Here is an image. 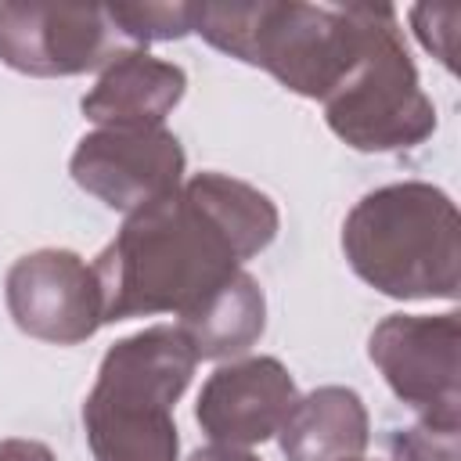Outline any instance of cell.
I'll return each instance as SVG.
<instances>
[{"instance_id": "ba28073f", "label": "cell", "mask_w": 461, "mask_h": 461, "mask_svg": "<svg viewBox=\"0 0 461 461\" xmlns=\"http://www.w3.org/2000/svg\"><path fill=\"white\" fill-rule=\"evenodd\" d=\"M184 166L187 155L166 126H97L68 158L72 180L126 216L173 194L184 184Z\"/></svg>"}, {"instance_id": "4fadbf2b", "label": "cell", "mask_w": 461, "mask_h": 461, "mask_svg": "<svg viewBox=\"0 0 461 461\" xmlns=\"http://www.w3.org/2000/svg\"><path fill=\"white\" fill-rule=\"evenodd\" d=\"M176 328L198 360H234L259 342L267 328V295L249 270H238L223 288L187 310Z\"/></svg>"}, {"instance_id": "277c9868", "label": "cell", "mask_w": 461, "mask_h": 461, "mask_svg": "<svg viewBox=\"0 0 461 461\" xmlns=\"http://www.w3.org/2000/svg\"><path fill=\"white\" fill-rule=\"evenodd\" d=\"M194 349L176 324H151L108 346L83 400L94 461H176L173 407L191 385Z\"/></svg>"}, {"instance_id": "5bb4252c", "label": "cell", "mask_w": 461, "mask_h": 461, "mask_svg": "<svg viewBox=\"0 0 461 461\" xmlns=\"http://www.w3.org/2000/svg\"><path fill=\"white\" fill-rule=\"evenodd\" d=\"M119 32L140 47V43H162V40H184L194 22V4H112L108 7Z\"/></svg>"}, {"instance_id": "e0dca14e", "label": "cell", "mask_w": 461, "mask_h": 461, "mask_svg": "<svg viewBox=\"0 0 461 461\" xmlns=\"http://www.w3.org/2000/svg\"><path fill=\"white\" fill-rule=\"evenodd\" d=\"M0 461H58V457L40 439H18V436H11V439H0Z\"/></svg>"}, {"instance_id": "5b68a950", "label": "cell", "mask_w": 461, "mask_h": 461, "mask_svg": "<svg viewBox=\"0 0 461 461\" xmlns=\"http://www.w3.org/2000/svg\"><path fill=\"white\" fill-rule=\"evenodd\" d=\"M321 104L328 130L357 151H403L436 133V104L421 90L396 7L375 4L357 61Z\"/></svg>"}, {"instance_id": "9c48e42d", "label": "cell", "mask_w": 461, "mask_h": 461, "mask_svg": "<svg viewBox=\"0 0 461 461\" xmlns=\"http://www.w3.org/2000/svg\"><path fill=\"white\" fill-rule=\"evenodd\" d=\"M7 310L18 331L54 346L86 342L101 324V285L68 249H36L7 270Z\"/></svg>"}, {"instance_id": "6da1fadb", "label": "cell", "mask_w": 461, "mask_h": 461, "mask_svg": "<svg viewBox=\"0 0 461 461\" xmlns=\"http://www.w3.org/2000/svg\"><path fill=\"white\" fill-rule=\"evenodd\" d=\"M281 227L274 198L227 173H194L173 194L126 216L97 252L104 324L176 313L223 288Z\"/></svg>"}, {"instance_id": "52a82bcc", "label": "cell", "mask_w": 461, "mask_h": 461, "mask_svg": "<svg viewBox=\"0 0 461 461\" xmlns=\"http://www.w3.org/2000/svg\"><path fill=\"white\" fill-rule=\"evenodd\" d=\"M137 50L108 7L72 4H0V61L22 76L104 72L115 58Z\"/></svg>"}, {"instance_id": "8992f818", "label": "cell", "mask_w": 461, "mask_h": 461, "mask_svg": "<svg viewBox=\"0 0 461 461\" xmlns=\"http://www.w3.org/2000/svg\"><path fill=\"white\" fill-rule=\"evenodd\" d=\"M457 313H389L367 339V357L385 385L421 421L461 425Z\"/></svg>"}, {"instance_id": "8fae6325", "label": "cell", "mask_w": 461, "mask_h": 461, "mask_svg": "<svg viewBox=\"0 0 461 461\" xmlns=\"http://www.w3.org/2000/svg\"><path fill=\"white\" fill-rule=\"evenodd\" d=\"M187 90V76L180 65L162 61L148 50H126L115 58L90 94H83L79 108L97 126H162L166 115L180 104Z\"/></svg>"}, {"instance_id": "ac0fdd59", "label": "cell", "mask_w": 461, "mask_h": 461, "mask_svg": "<svg viewBox=\"0 0 461 461\" xmlns=\"http://www.w3.org/2000/svg\"><path fill=\"white\" fill-rule=\"evenodd\" d=\"M187 461H259L256 454L241 450V447H220V443H209V447H198Z\"/></svg>"}, {"instance_id": "7a4b0ae2", "label": "cell", "mask_w": 461, "mask_h": 461, "mask_svg": "<svg viewBox=\"0 0 461 461\" xmlns=\"http://www.w3.org/2000/svg\"><path fill=\"white\" fill-rule=\"evenodd\" d=\"M371 11L375 4H194L191 32L216 50L270 72L285 90L324 101L357 61L371 29Z\"/></svg>"}, {"instance_id": "30bf717a", "label": "cell", "mask_w": 461, "mask_h": 461, "mask_svg": "<svg viewBox=\"0 0 461 461\" xmlns=\"http://www.w3.org/2000/svg\"><path fill=\"white\" fill-rule=\"evenodd\" d=\"M299 389L277 357H245L220 364L194 403L202 432L220 447H256L277 436Z\"/></svg>"}, {"instance_id": "9a60e30c", "label": "cell", "mask_w": 461, "mask_h": 461, "mask_svg": "<svg viewBox=\"0 0 461 461\" xmlns=\"http://www.w3.org/2000/svg\"><path fill=\"white\" fill-rule=\"evenodd\" d=\"M393 461H461V425L418 421L389 436Z\"/></svg>"}, {"instance_id": "7c38bea8", "label": "cell", "mask_w": 461, "mask_h": 461, "mask_svg": "<svg viewBox=\"0 0 461 461\" xmlns=\"http://www.w3.org/2000/svg\"><path fill=\"white\" fill-rule=\"evenodd\" d=\"M371 418L357 389L321 385L295 400L277 443L285 461H353L367 450Z\"/></svg>"}, {"instance_id": "d6986e66", "label": "cell", "mask_w": 461, "mask_h": 461, "mask_svg": "<svg viewBox=\"0 0 461 461\" xmlns=\"http://www.w3.org/2000/svg\"><path fill=\"white\" fill-rule=\"evenodd\" d=\"M353 461H364V457H353Z\"/></svg>"}, {"instance_id": "3957f363", "label": "cell", "mask_w": 461, "mask_h": 461, "mask_svg": "<svg viewBox=\"0 0 461 461\" xmlns=\"http://www.w3.org/2000/svg\"><path fill=\"white\" fill-rule=\"evenodd\" d=\"M353 274L389 299H447L461 292V220L447 191L403 180L367 191L342 223Z\"/></svg>"}, {"instance_id": "2e32d148", "label": "cell", "mask_w": 461, "mask_h": 461, "mask_svg": "<svg viewBox=\"0 0 461 461\" xmlns=\"http://www.w3.org/2000/svg\"><path fill=\"white\" fill-rule=\"evenodd\" d=\"M457 22L461 11L457 7H432V4H418L411 7V25L421 40V47L443 61V68H457L454 61V40H457Z\"/></svg>"}]
</instances>
